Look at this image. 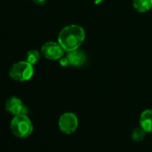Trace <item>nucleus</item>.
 I'll return each mask as SVG.
<instances>
[{"label": "nucleus", "instance_id": "f257e3e1", "mask_svg": "<svg viewBox=\"0 0 152 152\" xmlns=\"http://www.w3.org/2000/svg\"><path fill=\"white\" fill-rule=\"evenodd\" d=\"M85 39V31L79 25H68L58 34V43L65 52L76 50L80 48Z\"/></svg>", "mask_w": 152, "mask_h": 152}, {"label": "nucleus", "instance_id": "f03ea898", "mask_svg": "<svg viewBox=\"0 0 152 152\" xmlns=\"http://www.w3.org/2000/svg\"><path fill=\"white\" fill-rule=\"evenodd\" d=\"M11 130L13 133L19 138L29 137L33 131V125L26 115H15L11 122Z\"/></svg>", "mask_w": 152, "mask_h": 152}, {"label": "nucleus", "instance_id": "7ed1b4c3", "mask_svg": "<svg viewBox=\"0 0 152 152\" xmlns=\"http://www.w3.org/2000/svg\"><path fill=\"white\" fill-rule=\"evenodd\" d=\"M33 73V65L27 61H21L15 64L9 72L11 78L16 82H27L32 77Z\"/></svg>", "mask_w": 152, "mask_h": 152}, {"label": "nucleus", "instance_id": "20e7f679", "mask_svg": "<svg viewBox=\"0 0 152 152\" xmlns=\"http://www.w3.org/2000/svg\"><path fill=\"white\" fill-rule=\"evenodd\" d=\"M78 118L75 114L72 112H66L63 114L58 121V126L62 132L65 134H72L78 128Z\"/></svg>", "mask_w": 152, "mask_h": 152}, {"label": "nucleus", "instance_id": "39448f33", "mask_svg": "<svg viewBox=\"0 0 152 152\" xmlns=\"http://www.w3.org/2000/svg\"><path fill=\"white\" fill-rule=\"evenodd\" d=\"M41 53L48 60H59L64 56V50L58 42L48 41L42 46Z\"/></svg>", "mask_w": 152, "mask_h": 152}, {"label": "nucleus", "instance_id": "423d86ee", "mask_svg": "<svg viewBox=\"0 0 152 152\" xmlns=\"http://www.w3.org/2000/svg\"><path fill=\"white\" fill-rule=\"evenodd\" d=\"M6 109L14 115H27L28 109L23 104L22 100L16 97H11L6 103Z\"/></svg>", "mask_w": 152, "mask_h": 152}, {"label": "nucleus", "instance_id": "0eeeda50", "mask_svg": "<svg viewBox=\"0 0 152 152\" xmlns=\"http://www.w3.org/2000/svg\"><path fill=\"white\" fill-rule=\"evenodd\" d=\"M66 57L69 61V64L74 67L82 66L87 60L86 54L79 49H76L73 51L66 52Z\"/></svg>", "mask_w": 152, "mask_h": 152}, {"label": "nucleus", "instance_id": "6e6552de", "mask_svg": "<svg viewBox=\"0 0 152 152\" xmlns=\"http://www.w3.org/2000/svg\"><path fill=\"white\" fill-rule=\"evenodd\" d=\"M140 126L147 133L152 132V109H146L140 114Z\"/></svg>", "mask_w": 152, "mask_h": 152}, {"label": "nucleus", "instance_id": "1a4fd4ad", "mask_svg": "<svg viewBox=\"0 0 152 152\" xmlns=\"http://www.w3.org/2000/svg\"><path fill=\"white\" fill-rule=\"evenodd\" d=\"M132 5L137 12L145 13L152 8V0H132Z\"/></svg>", "mask_w": 152, "mask_h": 152}, {"label": "nucleus", "instance_id": "9d476101", "mask_svg": "<svg viewBox=\"0 0 152 152\" xmlns=\"http://www.w3.org/2000/svg\"><path fill=\"white\" fill-rule=\"evenodd\" d=\"M146 132L140 126L138 128H135L133 131H132V139L133 141L135 142H140L141 140H144V138L146 137Z\"/></svg>", "mask_w": 152, "mask_h": 152}, {"label": "nucleus", "instance_id": "9b49d317", "mask_svg": "<svg viewBox=\"0 0 152 152\" xmlns=\"http://www.w3.org/2000/svg\"><path fill=\"white\" fill-rule=\"evenodd\" d=\"M26 61L33 65L40 59V54L38 50H30L26 55Z\"/></svg>", "mask_w": 152, "mask_h": 152}, {"label": "nucleus", "instance_id": "f8f14e48", "mask_svg": "<svg viewBox=\"0 0 152 152\" xmlns=\"http://www.w3.org/2000/svg\"><path fill=\"white\" fill-rule=\"evenodd\" d=\"M59 63H60V65L63 66V67H66V66L70 65V64H69V61H68L66 56H64L63 57H61V58L59 59Z\"/></svg>", "mask_w": 152, "mask_h": 152}, {"label": "nucleus", "instance_id": "ddd939ff", "mask_svg": "<svg viewBox=\"0 0 152 152\" xmlns=\"http://www.w3.org/2000/svg\"><path fill=\"white\" fill-rule=\"evenodd\" d=\"M33 2L36 4V5H39V6H42L45 4L46 0H33Z\"/></svg>", "mask_w": 152, "mask_h": 152}]
</instances>
